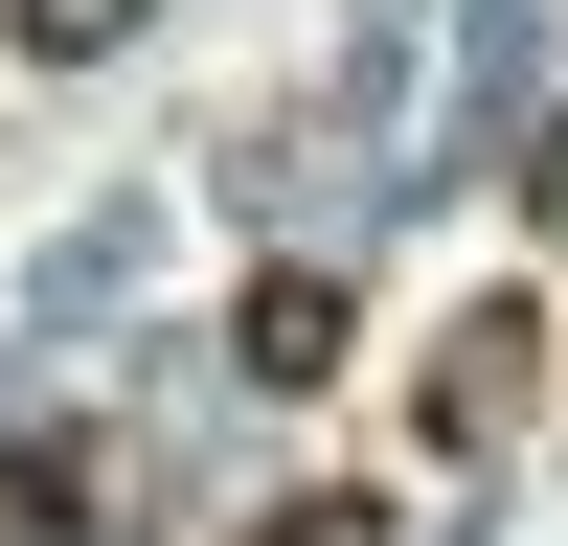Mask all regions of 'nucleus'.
<instances>
[{"label": "nucleus", "mask_w": 568, "mask_h": 546, "mask_svg": "<svg viewBox=\"0 0 568 546\" xmlns=\"http://www.w3.org/2000/svg\"><path fill=\"white\" fill-rule=\"evenodd\" d=\"M524 410H546V318L500 296V318H455V342H433V410H409V433H433V455H500Z\"/></svg>", "instance_id": "1"}, {"label": "nucleus", "mask_w": 568, "mask_h": 546, "mask_svg": "<svg viewBox=\"0 0 568 546\" xmlns=\"http://www.w3.org/2000/svg\"><path fill=\"white\" fill-rule=\"evenodd\" d=\"M251 546H387V501H342V478H318V501H251Z\"/></svg>", "instance_id": "4"}, {"label": "nucleus", "mask_w": 568, "mask_h": 546, "mask_svg": "<svg viewBox=\"0 0 568 546\" xmlns=\"http://www.w3.org/2000/svg\"><path fill=\"white\" fill-rule=\"evenodd\" d=\"M227 364L251 387H342V273H251L227 296Z\"/></svg>", "instance_id": "2"}, {"label": "nucleus", "mask_w": 568, "mask_h": 546, "mask_svg": "<svg viewBox=\"0 0 568 546\" xmlns=\"http://www.w3.org/2000/svg\"><path fill=\"white\" fill-rule=\"evenodd\" d=\"M0 23H23L45 69H91V46H136V0H0Z\"/></svg>", "instance_id": "3"}]
</instances>
